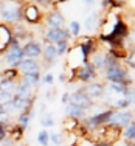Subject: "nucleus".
<instances>
[{"label":"nucleus","mask_w":135,"mask_h":146,"mask_svg":"<svg viewBox=\"0 0 135 146\" xmlns=\"http://www.w3.org/2000/svg\"><path fill=\"white\" fill-rule=\"evenodd\" d=\"M22 13H23V3L17 2H0V20L5 25H13L22 20Z\"/></svg>","instance_id":"1"},{"label":"nucleus","mask_w":135,"mask_h":146,"mask_svg":"<svg viewBox=\"0 0 135 146\" xmlns=\"http://www.w3.org/2000/svg\"><path fill=\"white\" fill-rule=\"evenodd\" d=\"M87 54H85V51L82 50V47L79 44L76 45H70V48H68V51L65 53V70H71L75 72L76 68L82 67V65L87 62Z\"/></svg>","instance_id":"2"},{"label":"nucleus","mask_w":135,"mask_h":146,"mask_svg":"<svg viewBox=\"0 0 135 146\" xmlns=\"http://www.w3.org/2000/svg\"><path fill=\"white\" fill-rule=\"evenodd\" d=\"M23 59H25V54H23L22 44H20L16 37H13L11 42H9V47L6 48L5 53H3V61L8 65V68H17Z\"/></svg>","instance_id":"3"},{"label":"nucleus","mask_w":135,"mask_h":146,"mask_svg":"<svg viewBox=\"0 0 135 146\" xmlns=\"http://www.w3.org/2000/svg\"><path fill=\"white\" fill-rule=\"evenodd\" d=\"M104 79L107 82H123L124 86H132L134 84V75L129 68L118 65V67H112L104 70Z\"/></svg>","instance_id":"4"},{"label":"nucleus","mask_w":135,"mask_h":146,"mask_svg":"<svg viewBox=\"0 0 135 146\" xmlns=\"http://www.w3.org/2000/svg\"><path fill=\"white\" fill-rule=\"evenodd\" d=\"M44 14L45 11L39 6L33 5V3H23V13H22V20L26 25H39L44 22Z\"/></svg>","instance_id":"5"},{"label":"nucleus","mask_w":135,"mask_h":146,"mask_svg":"<svg viewBox=\"0 0 135 146\" xmlns=\"http://www.w3.org/2000/svg\"><path fill=\"white\" fill-rule=\"evenodd\" d=\"M44 42L45 44H58V42H70L71 36L67 28H45L44 30Z\"/></svg>","instance_id":"6"},{"label":"nucleus","mask_w":135,"mask_h":146,"mask_svg":"<svg viewBox=\"0 0 135 146\" xmlns=\"http://www.w3.org/2000/svg\"><path fill=\"white\" fill-rule=\"evenodd\" d=\"M98 75L99 73L96 72L89 62H85L82 67L76 68L73 72V81L76 79V81L81 82V84H89V82H95L96 78H98Z\"/></svg>","instance_id":"7"},{"label":"nucleus","mask_w":135,"mask_h":146,"mask_svg":"<svg viewBox=\"0 0 135 146\" xmlns=\"http://www.w3.org/2000/svg\"><path fill=\"white\" fill-rule=\"evenodd\" d=\"M132 121H134V118H132V110L130 109H127V110H113L112 117H110V120H109L107 124L120 127V129H124V127L129 126Z\"/></svg>","instance_id":"8"},{"label":"nucleus","mask_w":135,"mask_h":146,"mask_svg":"<svg viewBox=\"0 0 135 146\" xmlns=\"http://www.w3.org/2000/svg\"><path fill=\"white\" fill-rule=\"evenodd\" d=\"M44 23H45L47 28H64L65 16L56 8L48 9V11H45V14H44Z\"/></svg>","instance_id":"9"},{"label":"nucleus","mask_w":135,"mask_h":146,"mask_svg":"<svg viewBox=\"0 0 135 146\" xmlns=\"http://www.w3.org/2000/svg\"><path fill=\"white\" fill-rule=\"evenodd\" d=\"M81 90L92 100L93 103L99 101L104 98V93H106V84H101V82H89V84H84L81 87Z\"/></svg>","instance_id":"10"},{"label":"nucleus","mask_w":135,"mask_h":146,"mask_svg":"<svg viewBox=\"0 0 135 146\" xmlns=\"http://www.w3.org/2000/svg\"><path fill=\"white\" fill-rule=\"evenodd\" d=\"M40 59H42V61H40L42 68L50 70V68L56 64L58 59H59L58 51H56V45L54 44H45L44 48H42V56H40Z\"/></svg>","instance_id":"11"},{"label":"nucleus","mask_w":135,"mask_h":146,"mask_svg":"<svg viewBox=\"0 0 135 146\" xmlns=\"http://www.w3.org/2000/svg\"><path fill=\"white\" fill-rule=\"evenodd\" d=\"M70 103L78 106V107H81V109H84V110H87V112L93 107V104H95L81 89L75 90L73 93H70Z\"/></svg>","instance_id":"12"},{"label":"nucleus","mask_w":135,"mask_h":146,"mask_svg":"<svg viewBox=\"0 0 135 146\" xmlns=\"http://www.w3.org/2000/svg\"><path fill=\"white\" fill-rule=\"evenodd\" d=\"M22 48H23V54H25V58L39 59L40 56H42L44 45L40 42H37L36 39H30V40H26V42L22 45Z\"/></svg>","instance_id":"13"},{"label":"nucleus","mask_w":135,"mask_h":146,"mask_svg":"<svg viewBox=\"0 0 135 146\" xmlns=\"http://www.w3.org/2000/svg\"><path fill=\"white\" fill-rule=\"evenodd\" d=\"M106 58H107V51L101 50V48H98V50L95 51V53H92L87 59V62L90 65H92L93 68H95L96 72H103L104 73L106 70Z\"/></svg>","instance_id":"14"},{"label":"nucleus","mask_w":135,"mask_h":146,"mask_svg":"<svg viewBox=\"0 0 135 146\" xmlns=\"http://www.w3.org/2000/svg\"><path fill=\"white\" fill-rule=\"evenodd\" d=\"M11 33H13V37H16L17 40H19L20 44H25L26 40L33 39V36H31V31H28V28H26L25 22H17V23H13L11 27Z\"/></svg>","instance_id":"15"},{"label":"nucleus","mask_w":135,"mask_h":146,"mask_svg":"<svg viewBox=\"0 0 135 146\" xmlns=\"http://www.w3.org/2000/svg\"><path fill=\"white\" fill-rule=\"evenodd\" d=\"M20 75H26V73H42V65L37 59H30L25 58L17 67Z\"/></svg>","instance_id":"16"},{"label":"nucleus","mask_w":135,"mask_h":146,"mask_svg":"<svg viewBox=\"0 0 135 146\" xmlns=\"http://www.w3.org/2000/svg\"><path fill=\"white\" fill-rule=\"evenodd\" d=\"M99 23H101V20H99V11H93L84 19L82 27L87 31V34L92 36L93 33H96V31L99 30Z\"/></svg>","instance_id":"17"},{"label":"nucleus","mask_w":135,"mask_h":146,"mask_svg":"<svg viewBox=\"0 0 135 146\" xmlns=\"http://www.w3.org/2000/svg\"><path fill=\"white\" fill-rule=\"evenodd\" d=\"M78 44L81 45L82 50L85 51L87 58H89L92 53H95V51L99 48L98 40H96L93 36H90V34H87V36H79V37H78Z\"/></svg>","instance_id":"18"},{"label":"nucleus","mask_w":135,"mask_h":146,"mask_svg":"<svg viewBox=\"0 0 135 146\" xmlns=\"http://www.w3.org/2000/svg\"><path fill=\"white\" fill-rule=\"evenodd\" d=\"M64 115L65 118H75V120H84L85 117H87V110L81 109V107L75 106V104L68 103L64 106Z\"/></svg>","instance_id":"19"},{"label":"nucleus","mask_w":135,"mask_h":146,"mask_svg":"<svg viewBox=\"0 0 135 146\" xmlns=\"http://www.w3.org/2000/svg\"><path fill=\"white\" fill-rule=\"evenodd\" d=\"M11 39H13V33L9 25L0 23V53H5V50L9 47Z\"/></svg>","instance_id":"20"},{"label":"nucleus","mask_w":135,"mask_h":146,"mask_svg":"<svg viewBox=\"0 0 135 146\" xmlns=\"http://www.w3.org/2000/svg\"><path fill=\"white\" fill-rule=\"evenodd\" d=\"M14 95L20 96V98H31L33 95H36V92H34V89H31L26 82L19 81V82H17V86H16Z\"/></svg>","instance_id":"21"},{"label":"nucleus","mask_w":135,"mask_h":146,"mask_svg":"<svg viewBox=\"0 0 135 146\" xmlns=\"http://www.w3.org/2000/svg\"><path fill=\"white\" fill-rule=\"evenodd\" d=\"M40 79H42V73H26V75H20V81L26 82L34 90L39 87Z\"/></svg>","instance_id":"22"},{"label":"nucleus","mask_w":135,"mask_h":146,"mask_svg":"<svg viewBox=\"0 0 135 146\" xmlns=\"http://www.w3.org/2000/svg\"><path fill=\"white\" fill-rule=\"evenodd\" d=\"M39 123H40V126H42L44 129H50V127H53L54 124H56V121H54V115L51 112H45L44 115H40Z\"/></svg>","instance_id":"23"},{"label":"nucleus","mask_w":135,"mask_h":146,"mask_svg":"<svg viewBox=\"0 0 135 146\" xmlns=\"http://www.w3.org/2000/svg\"><path fill=\"white\" fill-rule=\"evenodd\" d=\"M0 78L11 79V81H20V73L17 68H5L0 73Z\"/></svg>","instance_id":"24"},{"label":"nucleus","mask_w":135,"mask_h":146,"mask_svg":"<svg viewBox=\"0 0 135 146\" xmlns=\"http://www.w3.org/2000/svg\"><path fill=\"white\" fill-rule=\"evenodd\" d=\"M124 65L129 70H134L135 68V47H130L126 53V58H124Z\"/></svg>","instance_id":"25"},{"label":"nucleus","mask_w":135,"mask_h":146,"mask_svg":"<svg viewBox=\"0 0 135 146\" xmlns=\"http://www.w3.org/2000/svg\"><path fill=\"white\" fill-rule=\"evenodd\" d=\"M30 123H31V118H30V115H28V112H20L19 115H17V121H16V124H17V126H20L23 131L28 129Z\"/></svg>","instance_id":"26"},{"label":"nucleus","mask_w":135,"mask_h":146,"mask_svg":"<svg viewBox=\"0 0 135 146\" xmlns=\"http://www.w3.org/2000/svg\"><path fill=\"white\" fill-rule=\"evenodd\" d=\"M68 33H70L71 37H75V39H78L79 36H81V30H82V25L79 23V20H71L70 25H68Z\"/></svg>","instance_id":"27"},{"label":"nucleus","mask_w":135,"mask_h":146,"mask_svg":"<svg viewBox=\"0 0 135 146\" xmlns=\"http://www.w3.org/2000/svg\"><path fill=\"white\" fill-rule=\"evenodd\" d=\"M36 140L40 146H48L50 145V131L48 129H40L36 135Z\"/></svg>","instance_id":"28"},{"label":"nucleus","mask_w":135,"mask_h":146,"mask_svg":"<svg viewBox=\"0 0 135 146\" xmlns=\"http://www.w3.org/2000/svg\"><path fill=\"white\" fill-rule=\"evenodd\" d=\"M81 121L79 120H75V118H65L62 121V126H64V131L65 132H76V127L79 126Z\"/></svg>","instance_id":"29"},{"label":"nucleus","mask_w":135,"mask_h":146,"mask_svg":"<svg viewBox=\"0 0 135 146\" xmlns=\"http://www.w3.org/2000/svg\"><path fill=\"white\" fill-rule=\"evenodd\" d=\"M26 3H33V5L39 6L42 11H48V9H51V6H53V3H51V0H25Z\"/></svg>","instance_id":"30"},{"label":"nucleus","mask_w":135,"mask_h":146,"mask_svg":"<svg viewBox=\"0 0 135 146\" xmlns=\"http://www.w3.org/2000/svg\"><path fill=\"white\" fill-rule=\"evenodd\" d=\"M50 145L62 146L64 145V134L62 132H50Z\"/></svg>","instance_id":"31"},{"label":"nucleus","mask_w":135,"mask_h":146,"mask_svg":"<svg viewBox=\"0 0 135 146\" xmlns=\"http://www.w3.org/2000/svg\"><path fill=\"white\" fill-rule=\"evenodd\" d=\"M126 0H103V8L104 9H110V8H121L124 5Z\"/></svg>","instance_id":"32"},{"label":"nucleus","mask_w":135,"mask_h":146,"mask_svg":"<svg viewBox=\"0 0 135 146\" xmlns=\"http://www.w3.org/2000/svg\"><path fill=\"white\" fill-rule=\"evenodd\" d=\"M13 98H14V90H0V104L13 101Z\"/></svg>","instance_id":"33"},{"label":"nucleus","mask_w":135,"mask_h":146,"mask_svg":"<svg viewBox=\"0 0 135 146\" xmlns=\"http://www.w3.org/2000/svg\"><path fill=\"white\" fill-rule=\"evenodd\" d=\"M56 45V51H58V56H65V53L68 51V48H70V42H58V44H54Z\"/></svg>","instance_id":"34"},{"label":"nucleus","mask_w":135,"mask_h":146,"mask_svg":"<svg viewBox=\"0 0 135 146\" xmlns=\"http://www.w3.org/2000/svg\"><path fill=\"white\" fill-rule=\"evenodd\" d=\"M40 82L45 86H53L54 84V76L51 72H47L45 75H42V79H40Z\"/></svg>","instance_id":"35"},{"label":"nucleus","mask_w":135,"mask_h":146,"mask_svg":"<svg viewBox=\"0 0 135 146\" xmlns=\"http://www.w3.org/2000/svg\"><path fill=\"white\" fill-rule=\"evenodd\" d=\"M3 110H5V113H8V115H11V117H13V113H17L16 106H14V103H13V101L3 104Z\"/></svg>","instance_id":"36"},{"label":"nucleus","mask_w":135,"mask_h":146,"mask_svg":"<svg viewBox=\"0 0 135 146\" xmlns=\"http://www.w3.org/2000/svg\"><path fill=\"white\" fill-rule=\"evenodd\" d=\"M6 137H8V124L0 123V143H2V140Z\"/></svg>","instance_id":"37"},{"label":"nucleus","mask_w":135,"mask_h":146,"mask_svg":"<svg viewBox=\"0 0 135 146\" xmlns=\"http://www.w3.org/2000/svg\"><path fill=\"white\" fill-rule=\"evenodd\" d=\"M127 42L132 45V47H135V28L129 30V34H127Z\"/></svg>","instance_id":"38"},{"label":"nucleus","mask_w":135,"mask_h":146,"mask_svg":"<svg viewBox=\"0 0 135 146\" xmlns=\"http://www.w3.org/2000/svg\"><path fill=\"white\" fill-rule=\"evenodd\" d=\"M61 103L64 104V106L70 103V93H68V92H64V93H62V95H61Z\"/></svg>","instance_id":"39"},{"label":"nucleus","mask_w":135,"mask_h":146,"mask_svg":"<svg viewBox=\"0 0 135 146\" xmlns=\"http://www.w3.org/2000/svg\"><path fill=\"white\" fill-rule=\"evenodd\" d=\"M45 100H47V101H53L54 100V90L53 89H48L47 92H45Z\"/></svg>","instance_id":"40"},{"label":"nucleus","mask_w":135,"mask_h":146,"mask_svg":"<svg viewBox=\"0 0 135 146\" xmlns=\"http://www.w3.org/2000/svg\"><path fill=\"white\" fill-rule=\"evenodd\" d=\"M2 146H14V140L11 137H6L2 140Z\"/></svg>","instance_id":"41"},{"label":"nucleus","mask_w":135,"mask_h":146,"mask_svg":"<svg viewBox=\"0 0 135 146\" xmlns=\"http://www.w3.org/2000/svg\"><path fill=\"white\" fill-rule=\"evenodd\" d=\"M58 79H59L61 84L67 82V72H61V73H59V76H58Z\"/></svg>","instance_id":"42"},{"label":"nucleus","mask_w":135,"mask_h":146,"mask_svg":"<svg viewBox=\"0 0 135 146\" xmlns=\"http://www.w3.org/2000/svg\"><path fill=\"white\" fill-rule=\"evenodd\" d=\"M95 2H96V0H82V3H84V6H85L87 9L92 8V6L95 5Z\"/></svg>","instance_id":"43"},{"label":"nucleus","mask_w":135,"mask_h":146,"mask_svg":"<svg viewBox=\"0 0 135 146\" xmlns=\"http://www.w3.org/2000/svg\"><path fill=\"white\" fill-rule=\"evenodd\" d=\"M37 110H39L40 115H44V113L47 112V106H45V103H39V107H37Z\"/></svg>","instance_id":"44"},{"label":"nucleus","mask_w":135,"mask_h":146,"mask_svg":"<svg viewBox=\"0 0 135 146\" xmlns=\"http://www.w3.org/2000/svg\"><path fill=\"white\" fill-rule=\"evenodd\" d=\"M95 146H113V145H110V143H106V141H96Z\"/></svg>","instance_id":"45"},{"label":"nucleus","mask_w":135,"mask_h":146,"mask_svg":"<svg viewBox=\"0 0 135 146\" xmlns=\"http://www.w3.org/2000/svg\"><path fill=\"white\" fill-rule=\"evenodd\" d=\"M67 0H51V3H53V6H56V5H61V3H65Z\"/></svg>","instance_id":"46"},{"label":"nucleus","mask_w":135,"mask_h":146,"mask_svg":"<svg viewBox=\"0 0 135 146\" xmlns=\"http://www.w3.org/2000/svg\"><path fill=\"white\" fill-rule=\"evenodd\" d=\"M5 2H17V3H25V0H5Z\"/></svg>","instance_id":"47"},{"label":"nucleus","mask_w":135,"mask_h":146,"mask_svg":"<svg viewBox=\"0 0 135 146\" xmlns=\"http://www.w3.org/2000/svg\"><path fill=\"white\" fill-rule=\"evenodd\" d=\"M132 106L135 107V89H134V93H132Z\"/></svg>","instance_id":"48"},{"label":"nucleus","mask_w":135,"mask_h":146,"mask_svg":"<svg viewBox=\"0 0 135 146\" xmlns=\"http://www.w3.org/2000/svg\"><path fill=\"white\" fill-rule=\"evenodd\" d=\"M5 110H3V104H0V113H3Z\"/></svg>","instance_id":"49"},{"label":"nucleus","mask_w":135,"mask_h":146,"mask_svg":"<svg viewBox=\"0 0 135 146\" xmlns=\"http://www.w3.org/2000/svg\"><path fill=\"white\" fill-rule=\"evenodd\" d=\"M132 118H134V121H135V107H134V110H132Z\"/></svg>","instance_id":"50"},{"label":"nucleus","mask_w":135,"mask_h":146,"mask_svg":"<svg viewBox=\"0 0 135 146\" xmlns=\"http://www.w3.org/2000/svg\"><path fill=\"white\" fill-rule=\"evenodd\" d=\"M16 146H28V145H16Z\"/></svg>","instance_id":"51"},{"label":"nucleus","mask_w":135,"mask_h":146,"mask_svg":"<svg viewBox=\"0 0 135 146\" xmlns=\"http://www.w3.org/2000/svg\"><path fill=\"white\" fill-rule=\"evenodd\" d=\"M48 146H54V145H48Z\"/></svg>","instance_id":"52"}]
</instances>
